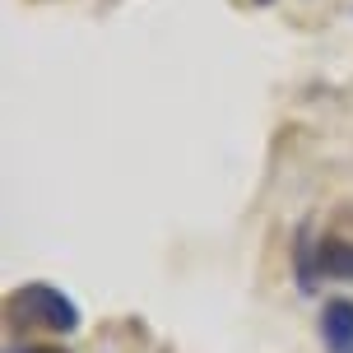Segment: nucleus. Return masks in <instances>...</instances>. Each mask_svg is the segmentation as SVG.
Here are the masks:
<instances>
[{
	"label": "nucleus",
	"mask_w": 353,
	"mask_h": 353,
	"mask_svg": "<svg viewBox=\"0 0 353 353\" xmlns=\"http://www.w3.org/2000/svg\"><path fill=\"white\" fill-rule=\"evenodd\" d=\"M5 353H70V349H61V344H14Z\"/></svg>",
	"instance_id": "obj_4"
},
{
	"label": "nucleus",
	"mask_w": 353,
	"mask_h": 353,
	"mask_svg": "<svg viewBox=\"0 0 353 353\" xmlns=\"http://www.w3.org/2000/svg\"><path fill=\"white\" fill-rule=\"evenodd\" d=\"M251 5H274V0H251Z\"/></svg>",
	"instance_id": "obj_5"
},
{
	"label": "nucleus",
	"mask_w": 353,
	"mask_h": 353,
	"mask_svg": "<svg viewBox=\"0 0 353 353\" xmlns=\"http://www.w3.org/2000/svg\"><path fill=\"white\" fill-rule=\"evenodd\" d=\"M316 339L325 353H353V298H325L316 316Z\"/></svg>",
	"instance_id": "obj_3"
},
{
	"label": "nucleus",
	"mask_w": 353,
	"mask_h": 353,
	"mask_svg": "<svg viewBox=\"0 0 353 353\" xmlns=\"http://www.w3.org/2000/svg\"><path fill=\"white\" fill-rule=\"evenodd\" d=\"M293 274L302 293H316V279L353 283V237L316 232V223H302L293 242Z\"/></svg>",
	"instance_id": "obj_1"
},
{
	"label": "nucleus",
	"mask_w": 353,
	"mask_h": 353,
	"mask_svg": "<svg viewBox=\"0 0 353 353\" xmlns=\"http://www.w3.org/2000/svg\"><path fill=\"white\" fill-rule=\"evenodd\" d=\"M10 330H42V335H70L79 330V302L65 298L52 283H23L5 298Z\"/></svg>",
	"instance_id": "obj_2"
}]
</instances>
